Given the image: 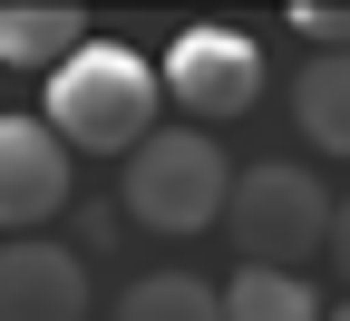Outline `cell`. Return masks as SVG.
<instances>
[{
  "label": "cell",
  "mask_w": 350,
  "mask_h": 321,
  "mask_svg": "<svg viewBox=\"0 0 350 321\" xmlns=\"http://www.w3.org/2000/svg\"><path fill=\"white\" fill-rule=\"evenodd\" d=\"M156 68L117 39H78V49L49 68V98H39V127L59 136L68 156H126L156 127Z\"/></svg>",
  "instance_id": "6da1fadb"
},
{
  "label": "cell",
  "mask_w": 350,
  "mask_h": 321,
  "mask_svg": "<svg viewBox=\"0 0 350 321\" xmlns=\"http://www.w3.org/2000/svg\"><path fill=\"white\" fill-rule=\"evenodd\" d=\"M234 234L243 263L262 272H301L331 234H340V214H331V185L312 166H243L234 185H224V214H214Z\"/></svg>",
  "instance_id": "7a4b0ae2"
},
{
  "label": "cell",
  "mask_w": 350,
  "mask_h": 321,
  "mask_svg": "<svg viewBox=\"0 0 350 321\" xmlns=\"http://www.w3.org/2000/svg\"><path fill=\"white\" fill-rule=\"evenodd\" d=\"M224 185H234V166H224V146H214L204 127H146L137 146H126L117 205L137 214L146 234H204V224L224 214Z\"/></svg>",
  "instance_id": "3957f363"
},
{
  "label": "cell",
  "mask_w": 350,
  "mask_h": 321,
  "mask_svg": "<svg viewBox=\"0 0 350 321\" xmlns=\"http://www.w3.org/2000/svg\"><path fill=\"white\" fill-rule=\"evenodd\" d=\"M156 98H175L195 127L204 117H243L262 98V49L243 29H224V20H185L165 39V59H156Z\"/></svg>",
  "instance_id": "277c9868"
},
{
  "label": "cell",
  "mask_w": 350,
  "mask_h": 321,
  "mask_svg": "<svg viewBox=\"0 0 350 321\" xmlns=\"http://www.w3.org/2000/svg\"><path fill=\"white\" fill-rule=\"evenodd\" d=\"M68 205V146L39 117H0V234H39Z\"/></svg>",
  "instance_id": "5b68a950"
},
{
  "label": "cell",
  "mask_w": 350,
  "mask_h": 321,
  "mask_svg": "<svg viewBox=\"0 0 350 321\" xmlns=\"http://www.w3.org/2000/svg\"><path fill=\"white\" fill-rule=\"evenodd\" d=\"M0 321H88V253L49 234L0 244Z\"/></svg>",
  "instance_id": "8992f818"
},
{
  "label": "cell",
  "mask_w": 350,
  "mask_h": 321,
  "mask_svg": "<svg viewBox=\"0 0 350 321\" xmlns=\"http://www.w3.org/2000/svg\"><path fill=\"white\" fill-rule=\"evenodd\" d=\"M331 302H321V283H301V272H262V263H243L224 292H214V321H321Z\"/></svg>",
  "instance_id": "52a82bcc"
},
{
  "label": "cell",
  "mask_w": 350,
  "mask_h": 321,
  "mask_svg": "<svg viewBox=\"0 0 350 321\" xmlns=\"http://www.w3.org/2000/svg\"><path fill=\"white\" fill-rule=\"evenodd\" d=\"M292 117H301V136L321 156H350V49H321L292 78Z\"/></svg>",
  "instance_id": "ba28073f"
},
{
  "label": "cell",
  "mask_w": 350,
  "mask_h": 321,
  "mask_svg": "<svg viewBox=\"0 0 350 321\" xmlns=\"http://www.w3.org/2000/svg\"><path fill=\"white\" fill-rule=\"evenodd\" d=\"M88 39V20L78 10H59V0H0V68H59L68 49Z\"/></svg>",
  "instance_id": "9c48e42d"
},
{
  "label": "cell",
  "mask_w": 350,
  "mask_h": 321,
  "mask_svg": "<svg viewBox=\"0 0 350 321\" xmlns=\"http://www.w3.org/2000/svg\"><path fill=\"white\" fill-rule=\"evenodd\" d=\"M117 321H214V283L195 272H146L117 292Z\"/></svg>",
  "instance_id": "30bf717a"
},
{
  "label": "cell",
  "mask_w": 350,
  "mask_h": 321,
  "mask_svg": "<svg viewBox=\"0 0 350 321\" xmlns=\"http://www.w3.org/2000/svg\"><path fill=\"white\" fill-rule=\"evenodd\" d=\"M292 29H301V39H321V49H340V39H350L340 10H292Z\"/></svg>",
  "instance_id": "8fae6325"
},
{
  "label": "cell",
  "mask_w": 350,
  "mask_h": 321,
  "mask_svg": "<svg viewBox=\"0 0 350 321\" xmlns=\"http://www.w3.org/2000/svg\"><path fill=\"white\" fill-rule=\"evenodd\" d=\"M107 234H117V214H107V205H78V244H107ZM78 244H68V253H78Z\"/></svg>",
  "instance_id": "7c38bea8"
},
{
  "label": "cell",
  "mask_w": 350,
  "mask_h": 321,
  "mask_svg": "<svg viewBox=\"0 0 350 321\" xmlns=\"http://www.w3.org/2000/svg\"><path fill=\"white\" fill-rule=\"evenodd\" d=\"M321 321H350V311H321Z\"/></svg>",
  "instance_id": "4fadbf2b"
}]
</instances>
